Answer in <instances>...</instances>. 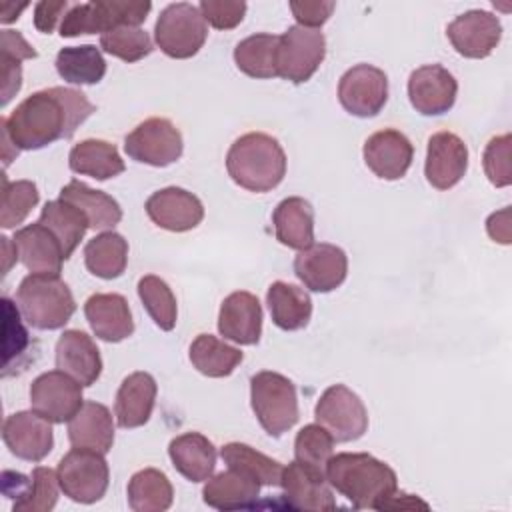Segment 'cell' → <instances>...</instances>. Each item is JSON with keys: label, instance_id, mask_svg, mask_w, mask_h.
Instances as JSON below:
<instances>
[{"label": "cell", "instance_id": "7402d4cb", "mask_svg": "<svg viewBox=\"0 0 512 512\" xmlns=\"http://www.w3.org/2000/svg\"><path fill=\"white\" fill-rule=\"evenodd\" d=\"M218 332L236 344L252 346L262 336V306L260 300L246 290L228 294L218 312Z\"/></svg>", "mask_w": 512, "mask_h": 512}, {"label": "cell", "instance_id": "277c9868", "mask_svg": "<svg viewBox=\"0 0 512 512\" xmlns=\"http://www.w3.org/2000/svg\"><path fill=\"white\" fill-rule=\"evenodd\" d=\"M24 320L36 330H58L76 312V302L60 274H28L16 290Z\"/></svg>", "mask_w": 512, "mask_h": 512}, {"label": "cell", "instance_id": "83f0119b", "mask_svg": "<svg viewBox=\"0 0 512 512\" xmlns=\"http://www.w3.org/2000/svg\"><path fill=\"white\" fill-rule=\"evenodd\" d=\"M276 240L292 250H306L314 244V208L300 196H288L272 212Z\"/></svg>", "mask_w": 512, "mask_h": 512}, {"label": "cell", "instance_id": "cb8c5ba5", "mask_svg": "<svg viewBox=\"0 0 512 512\" xmlns=\"http://www.w3.org/2000/svg\"><path fill=\"white\" fill-rule=\"evenodd\" d=\"M12 240L20 262L30 274H60L66 258L58 238L44 224L34 222L18 228Z\"/></svg>", "mask_w": 512, "mask_h": 512}, {"label": "cell", "instance_id": "836d02e7", "mask_svg": "<svg viewBox=\"0 0 512 512\" xmlns=\"http://www.w3.org/2000/svg\"><path fill=\"white\" fill-rule=\"evenodd\" d=\"M84 264L90 274L112 280L124 274L128 264V242L114 230L96 234L84 246Z\"/></svg>", "mask_w": 512, "mask_h": 512}, {"label": "cell", "instance_id": "db71d44e", "mask_svg": "<svg viewBox=\"0 0 512 512\" xmlns=\"http://www.w3.org/2000/svg\"><path fill=\"white\" fill-rule=\"evenodd\" d=\"M486 230L494 242L510 244V208L494 212L486 222Z\"/></svg>", "mask_w": 512, "mask_h": 512}, {"label": "cell", "instance_id": "484cf974", "mask_svg": "<svg viewBox=\"0 0 512 512\" xmlns=\"http://www.w3.org/2000/svg\"><path fill=\"white\" fill-rule=\"evenodd\" d=\"M158 394V384L148 372H132L128 374L114 402V416L120 428H140L144 426L154 410Z\"/></svg>", "mask_w": 512, "mask_h": 512}, {"label": "cell", "instance_id": "7c38bea8", "mask_svg": "<svg viewBox=\"0 0 512 512\" xmlns=\"http://www.w3.org/2000/svg\"><path fill=\"white\" fill-rule=\"evenodd\" d=\"M82 384L62 370L36 376L30 384V406L52 424L68 422L84 404Z\"/></svg>", "mask_w": 512, "mask_h": 512}, {"label": "cell", "instance_id": "f35d334b", "mask_svg": "<svg viewBox=\"0 0 512 512\" xmlns=\"http://www.w3.org/2000/svg\"><path fill=\"white\" fill-rule=\"evenodd\" d=\"M220 458L228 468L242 470L252 476L260 486H280L282 462L258 452L244 442H228L220 448Z\"/></svg>", "mask_w": 512, "mask_h": 512}, {"label": "cell", "instance_id": "9f6ffc18", "mask_svg": "<svg viewBox=\"0 0 512 512\" xmlns=\"http://www.w3.org/2000/svg\"><path fill=\"white\" fill-rule=\"evenodd\" d=\"M0 134H2V160H4V168L18 156V148L14 146V142L10 140V136L4 132V130H0Z\"/></svg>", "mask_w": 512, "mask_h": 512}, {"label": "cell", "instance_id": "ba28073f", "mask_svg": "<svg viewBox=\"0 0 512 512\" xmlns=\"http://www.w3.org/2000/svg\"><path fill=\"white\" fill-rule=\"evenodd\" d=\"M60 490L78 504L98 502L110 482V468L102 452L74 446L64 454L56 468Z\"/></svg>", "mask_w": 512, "mask_h": 512}, {"label": "cell", "instance_id": "4dcf8cb0", "mask_svg": "<svg viewBox=\"0 0 512 512\" xmlns=\"http://www.w3.org/2000/svg\"><path fill=\"white\" fill-rule=\"evenodd\" d=\"M266 304L272 322L286 332L302 330L312 318V300L308 292L290 282H272L266 292Z\"/></svg>", "mask_w": 512, "mask_h": 512}, {"label": "cell", "instance_id": "30bf717a", "mask_svg": "<svg viewBox=\"0 0 512 512\" xmlns=\"http://www.w3.org/2000/svg\"><path fill=\"white\" fill-rule=\"evenodd\" d=\"M314 418L334 442H354L368 430V410L360 396L344 384L328 386L316 402Z\"/></svg>", "mask_w": 512, "mask_h": 512}, {"label": "cell", "instance_id": "f1b7e54d", "mask_svg": "<svg viewBox=\"0 0 512 512\" xmlns=\"http://www.w3.org/2000/svg\"><path fill=\"white\" fill-rule=\"evenodd\" d=\"M68 440L72 446L92 448L102 454L112 450L114 420L110 410L94 400H88L68 420Z\"/></svg>", "mask_w": 512, "mask_h": 512}, {"label": "cell", "instance_id": "ac0fdd59", "mask_svg": "<svg viewBox=\"0 0 512 512\" xmlns=\"http://www.w3.org/2000/svg\"><path fill=\"white\" fill-rule=\"evenodd\" d=\"M458 94V82L440 64H424L410 72L408 98L422 116H440L448 112Z\"/></svg>", "mask_w": 512, "mask_h": 512}, {"label": "cell", "instance_id": "9c48e42d", "mask_svg": "<svg viewBox=\"0 0 512 512\" xmlns=\"http://www.w3.org/2000/svg\"><path fill=\"white\" fill-rule=\"evenodd\" d=\"M326 56V38L316 28L290 26L278 36L276 74L292 84H302L314 76Z\"/></svg>", "mask_w": 512, "mask_h": 512}, {"label": "cell", "instance_id": "ffe728a7", "mask_svg": "<svg viewBox=\"0 0 512 512\" xmlns=\"http://www.w3.org/2000/svg\"><path fill=\"white\" fill-rule=\"evenodd\" d=\"M144 210L158 228L168 232H188L204 218L200 198L178 186H168L150 194Z\"/></svg>", "mask_w": 512, "mask_h": 512}, {"label": "cell", "instance_id": "7dc6e473", "mask_svg": "<svg viewBox=\"0 0 512 512\" xmlns=\"http://www.w3.org/2000/svg\"><path fill=\"white\" fill-rule=\"evenodd\" d=\"M4 304V368L8 370L12 364V358L16 360L26 352L30 338L26 328L22 326L20 310L10 302V298H2Z\"/></svg>", "mask_w": 512, "mask_h": 512}, {"label": "cell", "instance_id": "d4e9b609", "mask_svg": "<svg viewBox=\"0 0 512 512\" xmlns=\"http://www.w3.org/2000/svg\"><path fill=\"white\" fill-rule=\"evenodd\" d=\"M56 368L92 386L102 374V358L96 342L82 330H64L56 342Z\"/></svg>", "mask_w": 512, "mask_h": 512}, {"label": "cell", "instance_id": "8d00e7d4", "mask_svg": "<svg viewBox=\"0 0 512 512\" xmlns=\"http://www.w3.org/2000/svg\"><path fill=\"white\" fill-rule=\"evenodd\" d=\"M128 506L134 512H164L172 506L174 488L168 476L156 468H144L128 480Z\"/></svg>", "mask_w": 512, "mask_h": 512}, {"label": "cell", "instance_id": "4fadbf2b", "mask_svg": "<svg viewBox=\"0 0 512 512\" xmlns=\"http://www.w3.org/2000/svg\"><path fill=\"white\" fill-rule=\"evenodd\" d=\"M338 100L352 116H376L388 100V76L378 66L356 64L342 74L338 82Z\"/></svg>", "mask_w": 512, "mask_h": 512}, {"label": "cell", "instance_id": "11a10c76", "mask_svg": "<svg viewBox=\"0 0 512 512\" xmlns=\"http://www.w3.org/2000/svg\"><path fill=\"white\" fill-rule=\"evenodd\" d=\"M402 510V508H406V510H412V508H422V510H428V504L424 502V500H420L418 496H414V494H406V492H394L388 500H386V504H384V508L382 510Z\"/></svg>", "mask_w": 512, "mask_h": 512}, {"label": "cell", "instance_id": "d6986e66", "mask_svg": "<svg viewBox=\"0 0 512 512\" xmlns=\"http://www.w3.org/2000/svg\"><path fill=\"white\" fill-rule=\"evenodd\" d=\"M468 146L454 132H436L428 140L424 176L436 190L454 188L466 174Z\"/></svg>", "mask_w": 512, "mask_h": 512}, {"label": "cell", "instance_id": "e0dca14e", "mask_svg": "<svg viewBox=\"0 0 512 512\" xmlns=\"http://www.w3.org/2000/svg\"><path fill=\"white\" fill-rule=\"evenodd\" d=\"M280 488L282 498L290 510L330 512L336 508V500L332 496L326 474L312 470L298 460L284 466Z\"/></svg>", "mask_w": 512, "mask_h": 512}, {"label": "cell", "instance_id": "5b68a950", "mask_svg": "<svg viewBox=\"0 0 512 512\" xmlns=\"http://www.w3.org/2000/svg\"><path fill=\"white\" fill-rule=\"evenodd\" d=\"M250 404L260 426L280 438L298 422L296 386L284 374L262 370L250 378Z\"/></svg>", "mask_w": 512, "mask_h": 512}, {"label": "cell", "instance_id": "60d3db41", "mask_svg": "<svg viewBox=\"0 0 512 512\" xmlns=\"http://www.w3.org/2000/svg\"><path fill=\"white\" fill-rule=\"evenodd\" d=\"M136 290L142 306L146 308L154 324L164 332L174 330L178 320V306H176V296L172 288L166 284V280L154 274H146L138 280Z\"/></svg>", "mask_w": 512, "mask_h": 512}, {"label": "cell", "instance_id": "44dd1931", "mask_svg": "<svg viewBox=\"0 0 512 512\" xmlns=\"http://www.w3.org/2000/svg\"><path fill=\"white\" fill-rule=\"evenodd\" d=\"M362 156L366 166L382 180H398L412 166L414 146L406 134L384 128L366 138Z\"/></svg>", "mask_w": 512, "mask_h": 512}, {"label": "cell", "instance_id": "6da1fadb", "mask_svg": "<svg viewBox=\"0 0 512 512\" xmlns=\"http://www.w3.org/2000/svg\"><path fill=\"white\" fill-rule=\"evenodd\" d=\"M96 112L84 92L52 86L24 98L10 116L0 120L18 150H40L56 140H68Z\"/></svg>", "mask_w": 512, "mask_h": 512}, {"label": "cell", "instance_id": "816d5d0a", "mask_svg": "<svg viewBox=\"0 0 512 512\" xmlns=\"http://www.w3.org/2000/svg\"><path fill=\"white\" fill-rule=\"evenodd\" d=\"M0 56L22 62V60L36 58L38 52L34 50L32 44L26 42V38L18 30L4 28L0 34Z\"/></svg>", "mask_w": 512, "mask_h": 512}, {"label": "cell", "instance_id": "d6a6232c", "mask_svg": "<svg viewBox=\"0 0 512 512\" xmlns=\"http://www.w3.org/2000/svg\"><path fill=\"white\" fill-rule=\"evenodd\" d=\"M58 198L80 208L94 230H112L122 220V208L110 194L94 190L80 180H70L62 186Z\"/></svg>", "mask_w": 512, "mask_h": 512}, {"label": "cell", "instance_id": "ee69618b", "mask_svg": "<svg viewBox=\"0 0 512 512\" xmlns=\"http://www.w3.org/2000/svg\"><path fill=\"white\" fill-rule=\"evenodd\" d=\"M100 48L128 64L146 58L152 52V40L140 26H122L100 36Z\"/></svg>", "mask_w": 512, "mask_h": 512}, {"label": "cell", "instance_id": "603a6c76", "mask_svg": "<svg viewBox=\"0 0 512 512\" xmlns=\"http://www.w3.org/2000/svg\"><path fill=\"white\" fill-rule=\"evenodd\" d=\"M84 316L96 334L104 342H122L134 332V320L128 300L114 292H96L84 302Z\"/></svg>", "mask_w": 512, "mask_h": 512}, {"label": "cell", "instance_id": "ab89813d", "mask_svg": "<svg viewBox=\"0 0 512 512\" xmlns=\"http://www.w3.org/2000/svg\"><path fill=\"white\" fill-rule=\"evenodd\" d=\"M276 34H252L234 48V62L240 72L250 78H274L276 74Z\"/></svg>", "mask_w": 512, "mask_h": 512}, {"label": "cell", "instance_id": "e575fe53", "mask_svg": "<svg viewBox=\"0 0 512 512\" xmlns=\"http://www.w3.org/2000/svg\"><path fill=\"white\" fill-rule=\"evenodd\" d=\"M38 222L44 224L58 238L66 260L72 256V252L78 248L80 240L84 238L86 230L90 228L86 214L62 198L46 202Z\"/></svg>", "mask_w": 512, "mask_h": 512}, {"label": "cell", "instance_id": "8fae6325", "mask_svg": "<svg viewBox=\"0 0 512 512\" xmlns=\"http://www.w3.org/2000/svg\"><path fill=\"white\" fill-rule=\"evenodd\" d=\"M126 154L148 166L164 168L174 164L184 150L180 130L168 118H148L124 138Z\"/></svg>", "mask_w": 512, "mask_h": 512}, {"label": "cell", "instance_id": "5bb4252c", "mask_svg": "<svg viewBox=\"0 0 512 512\" xmlns=\"http://www.w3.org/2000/svg\"><path fill=\"white\" fill-rule=\"evenodd\" d=\"M294 274L298 280L312 292H332L348 276V256L346 252L328 242L312 244L306 250H300L294 258Z\"/></svg>", "mask_w": 512, "mask_h": 512}, {"label": "cell", "instance_id": "b9f144b4", "mask_svg": "<svg viewBox=\"0 0 512 512\" xmlns=\"http://www.w3.org/2000/svg\"><path fill=\"white\" fill-rule=\"evenodd\" d=\"M40 194L32 180H14L10 182L6 176L2 178V228H16L26 220L32 208L38 204Z\"/></svg>", "mask_w": 512, "mask_h": 512}, {"label": "cell", "instance_id": "c3c4849f", "mask_svg": "<svg viewBox=\"0 0 512 512\" xmlns=\"http://www.w3.org/2000/svg\"><path fill=\"white\" fill-rule=\"evenodd\" d=\"M198 8L212 28L232 30L244 20L248 6L242 0H202Z\"/></svg>", "mask_w": 512, "mask_h": 512}, {"label": "cell", "instance_id": "52a82bcc", "mask_svg": "<svg viewBox=\"0 0 512 512\" xmlns=\"http://www.w3.org/2000/svg\"><path fill=\"white\" fill-rule=\"evenodd\" d=\"M206 38L208 24L200 8L190 2L168 4L154 24V40L168 58L186 60L196 56Z\"/></svg>", "mask_w": 512, "mask_h": 512}, {"label": "cell", "instance_id": "4316f807", "mask_svg": "<svg viewBox=\"0 0 512 512\" xmlns=\"http://www.w3.org/2000/svg\"><path fill=\"white\" fill-rule=\"evenodd\" d=\"M260 496V484L242 470L228 468L206 480L202 500L216 510H246L254 508Z\"/></svg>", "mask_w": 512, "mask_h": 512}, {"label": "cell", "instance_id": "3957f363", "mask_svg": "<svg viewBox=\"0 0 512 512\" xmlns=\"http://www.w3.org/2000/svg\"><path fill=\"white\" fill-rule=\"evenodd\" d=\"M226 170L240 188L270 192L286 176V154L274 136L248 132L228 148Z\"/></svg>", "mask_w": 512, "mask_h": 512}, {"label": "cell", "instance_id": "680465c9", "mask_svg": "<svg viewBox=\"0 0 512 512\" xmlns=\"http://www.w3.org/2000/svg\"><path fill=\"white\" fill-rule=\"evenodd\" d=\"M0 240H2V254H4V274H8V270H10L12 262H16V260H18V252L10 254V248L14 246V242H12L8 236H2Z\"/></svg>", "mask_w": 512, "mask_h": 512}, {"label": "cell", "instance_id": "d590c367", "mask_svg": "<svg viewBox=\"0 0 512 512\" xmlns=\"http://www.w3.org/2000/svg\"><path fill=\"white\" fill-rule=\"evenodd\" d=\"M56 72L64 82L70 84H98L106 74V60L102 50L94 44L64 46L56 54Z\"/></svg>", "mask_w": 512, "mask_h": 512}, {"label": "cell", "instance_id": "6f0895ef", "mask_svg": "<svg viewBox=\"0 0 512 512\" xmlns=\"http://www.w3.org/2000/svg\"><path fill=\"white\" fill-rule=\"evenodd\" d=\"M28 4H4V10H2V16H0V22L2 24H10L14 20L20 18V12L26 8Z\"/></svg>", "mask_w": 512, "mask_h": 512}, {"label": "cell", "instance_id": "f6af8a7d", "mask_svg": "<svg viewBox=\"0 0 512 512\" xmlns=\"http://www.w3.org/2000/svg\"><path fill=\"white\" fill-rule=\"evenodd\" d=\"M60 482L52 468L36 466L30 474L28 492L12 504L14 512H50L58 502Z\"/></svg>", "mask_w": 512, "mask_h": 512}, {"label": "cell", "instance_id": "7a4b0ae2", "mask_svg": "<svg viewBox=\"0 0 512 512\" xmlns=\"http://www.w3.org/2000/svg\"><path fill=\"white\" fill-rule=\"evenodd\" d=\"M328 484L354 508L382 510L386 500L398 490L396 472L368 452L332 454L326 464Z\"/></svg>", "mask_w": 512, "mask_h": 512}, {"label": "cell", "instance_id": "9a60e30c", "mask_svg": "<svg viewBox=\"0 0 512 512\" xmlns=\"http://www.w3.org/2000/svg\"><path fill=\"white\" fill-rule=\"evenodd\" d=\"M2 440L16 458L40 462L54 448L52 422L34 410L14 412L2 424Z\"/></svg>", "mask_w": 512, "mask_h": 512}, {"label": "cell", "instance_id": "74e56055", "mask_svg": "<svg viewBox=\"0 0 512 512\" xmlns=\"http://www.w3.org/2000/svg\"><path fill=\"white\" fill-rule=\"evenodd\" d=\"M192 366L208 378L230 376L242 362L244 354L212 334H198L190 344Z\"/></svg>", "mask_w": 512, "mask_h": 512}, {"label": "cell", "instance_id": "f907efd6", "mask_svg": "<svg viewBox=\"0 0 512 512\" xmlns=\"http://www.w3.org/2000/svg\"><path fill=\"white\" fill-rule=\"evenodd\" d=\"M70 2L68 0H42L34 6V26L38 32L42 34H52L54 28L58 26V22H62L60 18H64V14L70 10Z\"/></svg>", "mask_w": 512, "mask_h": 512}, {"label": "cell", "instance_id": "f546056e", "mask_svg": "<svg viewBox=\"0 0 512 512\" xmlns=\"http://www.w3.org/2000/svg\"><path fill=\"white\" fill-rule=\"evenodd\" d=\"M172 466L190 482H206L216 466V446L200 432H184L170 440Z\"/></svg>", "mask_w": 512, "mask_h": 512}, {"label": "cell", "instance_id": "8992f818", "mask_svg": "<svg viewBox=\"0 0 512 512\" xmlns=\"http://www.w3.org/2000/svg\"><path fill=\"white\" fill-rule=\"evenodd\" d=\"M150 10V2L128 0H94L72 4L60 22V36L74 38L80 34H106L122 26H140Z\"/></svg>", "mask_w": 512, "mask_h": 512}, {"label": "cell", "instance_id": "7bdbcfd3", "mask_svg": "<svg viewBox=\"0 0 512 512\" xmlns=\"http://www.w3.org/2000/svg\"><path fill=\"white\" fill-rule=\"evenodd\" d=\"M332 452H334V438L318 422L316 424H306L296 434L294 456L304 466H308L312 470H318V472H324L328 460L332 458Z\"/></svg>", "mask_w": 512, "mask_h": 512}, {"label": "cell", "instance_id": "681fc988", "mask_svg": "<svg viewBox=\"0 0 512 512\" xmlns=\"http://www.w3.org/2000/svg\"><path fill=\"white\" fill-rule=\"evenodd\" d=\"M336 4L334 2H324V0H316V2H290V10L292 16L296 18L298 26L304 28H316L320 30V26L332 16Z\"/></svg>", "mask_w": 512, "mask_h": 512}, {"label": "cell", "instance_id": "f5cc1de1", "mask_svg": "<svg viewBox=\"0 0 512 512\" xmlns=\"http://www.w3.org/2000/svg\"><path fill=\"white\" fill-rule=\"evenodd\" d=\"M4 64V84H2V106H6L12 96L20 90L22 86V66L18 60H10V58H2Z\"/></svg>", "mask_w": 512, "mask_h": 512}, {"label": "cell", "instance_id": "2e32d148", "mask_svg": "<svg viewBox=\"0 0 512 512\" xmlns=\"http://www.w3.org/2000/svg\"><path fill=\"white\" fill-rule=\"evenodd\" d=\"M446 36L460 56L480 60L490 56L498 46L502 24L488 10H468L446 26Z\"/></svg>", "mask_w": 512, "mask_h": 512}, {"label": "cell", "instance_id": "1f68e13d", "mask_svg": "<svg viewBox=\"0 0 512 512\" xmlns=\"http://www.w3.org/2000/svg\"><path fill=\"white\" fill-rule=\"evenodd\" d=\"M68 166L72 172L96 180H110L126 170L118 148L100 138H86L74 144L68 154Z\"/></svg>", "mask_w": 512, "mask_h": 512}, {"label": "cell", "instance_id": "bcb514c9", "mask_svg": "<svg viewBox=\"0 0 512 512\" xmlns=\"http://www.w3.org/2000/svg\"><path fill=\"white\" fill-rule=\"evenodd\" d=\"M482 164H484V172H486L488 180L494 186L504 188L512 182V176H510V134L494 136L486 144Z\"/></svg>", "mask_w": 512, "mask_h": 512}]
</instances>
